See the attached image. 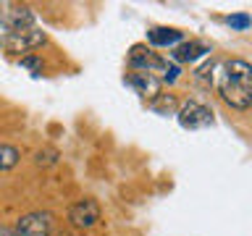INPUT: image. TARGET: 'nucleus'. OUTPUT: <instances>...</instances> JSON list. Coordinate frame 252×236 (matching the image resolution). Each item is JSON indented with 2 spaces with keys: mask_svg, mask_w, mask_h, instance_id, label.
Masks as SVG:
<instances>
[{
  "mask_svg": "<svg viewBox=\"0 0 252 236\" xmlns=\"http://www.w3.org/2000/svg\"><path fill=\"white\" fill-rule=\"evenodd\" d=\"M218 92L223 102L236 110H247L252 105V66L242 58H231L220 66Z\"/></svg>",
  "mask_w": 252,
  "mask_h": 236,
  "instance_id": "1",
  "label": "nucleus"
},
{
  "mask_svg": "<svg viewBox=\"0 0 252 236\" xmlns=\"http://www.w3.org/2000/svg\"><path fill=\"white\" fill-rule=\"evenodd\" d=\"M50 228H53V215L47 210H37L16 220L13 236H50Z\"/></svg>",
  "mask_w": 252,
  "mask_h": 236,
  "instance_id": "2",
  "label": "nucleus"
},
{
  "mask_svg": "<svg viewBox=\"0 0 252 236\" xmlns=\"http://www.w3.org/2000/svg\"><path fill=\"white\" fill-rule=\"evenodd\" d=\"M179 123L184 126V129H205V126L213 123V113H210V108L202 105V102L189 100L179 110Z\"/></svg>",
  "mask_w": 252,
  "mask_h": 236,
  "instance_id": "3",
  "label": "nucleus"
},
{
  "mask_svg": "<svg viewBox=\"0 0 252 236\" xmlns=\"http://www.w3.org/2000/svg\"><path fill=\"white\" fill-rule=\"evenodd\" d=\"M68 220L76 228H92L100 220V205L94 200H79L68 207Z\"/></svg>",
  "mask_w": 252,
  "mask_h": 236,
  "instance_id": "4",
  "label": "nucleus"
},
{
  "mask_svg": "<svg viewBox=\"0 0 252 236\" xmlns=\"http://www.w3.org/2000/svg\"><path fill=\"white\" fill-rule=\"evenodd\" d=\"M45 31L39 29H27V31H11L5 37V50L8 53H27L32 47H39L45 42Z\"/></svg>",
  "mask_w": 252,
  "mask_h": 236,
  "instance_id": "5",
  "label": "nucleus"
},
{
  "mask_svg": "<svg viewBox=\"0 0 252 236\" xmlns=\"http://www.w3.org/2000/svg\"><path fill=\"white\" fill-rule=\"evenodd\" d=\"M129 66L137 68V71H147V74H153V71H163L165 68V60L160 58V55H155L150 47L145 45H134L131 53H129Z\"/></svg>",
  "mask_w": 252,
  "mask_h": 236,
  "instance_id": "6",
  "label": "nucleus"
},
{
  "mask_svg": "<svg viewBox=\"0 0 252 236\" xmlns=\"http://www.w3.org/2000/svg\"><path fill=\"white\" fill-rule=\"evenodd\" d=\"M210 47L205 42H194V39H189V42H179L176 47L171 50V58L176 63H194L200 60L202 55H208Z\"/></svg>",
  "mask_w": 252,
  "mask_h": 236,
  "instance_id": "7",
  "label": "nucleus"
},
{
  "mask_svg": "<svg viewBox=\"0 0 252 236\" xmlns=\"http://www.w3.org/2000/svg\"><path fill=\"white\" fill-rule=\"evenodd\" d=\"M184 39V31L173 27H153L147 31V42L155 47H176Z\"/></svg>",
  "mask_w": 252,
  "mask_h": 236,
  "instance_id": "8",
  "label": "nucleus"
},
{
  "mask_svg": "<svg viewBox=\"0 0 252 236\" xmlns=\"http://www.w3.org/2000/svg\"><path fill=\"white\" fill-rule=\"evenodd\" d=\"M129 84L139 94H145V97H150V100H155L158 92H160V79H155L153 74H147V71H137V74H131Z\"/></svg>",
  "mask_w": 252,
  "mask_h": 236,
  "instance_id": "9",
  "label": "nucleus"
},
{
  "mask_svg": "<svg viewBox=\"0 0 252 236\" xmlns=\"http://www.w3.org/2000/svg\"><path fill=\"white\" fill-rule=\"evenodd\" d=\"M11 29H13V31L34 29V13H32L29 8H19V11H13V16H11Z\"/></svg>",
  "mask_w": 252,
  "mask_h": 236,
  "instance_id": "10",
  "label": "nucleus"
},
{
  "mask_svg": "<svg viewBox=\"0 0 252 236\" xmlns=\"http://www.w3.org/2000/svg\"><path fill=\"white\" fill-rule=\"evenodd\" d=\"M21 152L13 145H0V171H11L16 163H19Z\"/></svg>",
  "mask_w": 252,
  "mask_h": 236,
  "instance_id": "11",
  "label": "nucleus"
},
{
  "mask_svg": "<svg viewBox=\"0 0 252 236\" xmlns=\"http://www.w3.org/2000/svg\"><path fill=\"white\" fill-rule=\"evenodd\" d=\"M173 108H176V100H173L171 94H163V97L158 94V97L153 100V110H155V113H171Z\"/></svg>",
  "mask_w": 252,
  "mask_h": 236,
  "instance_id": "12",
  "label": "nucleus"
},
{
  "mask_svg": "<svg viewBox=\"0 0 252 236\" xmlns=\"http://www.w3.org/2000/svg\"><path fill=\"white\" fill-rule=\"evenodd\" d=\"M226 24L231 29H236V31H244V29H250L252 19H250V13H234V16H228V19H226Z\"/></svg>",
  "mask_w": 252,
  "mask_h": 236,
  "instance_id": "13",
  "label": "nucleus"
},
{
  "mask_svg": "<svg viewBox=\"0 0 252 236\" xmlns=\"http://www.w3.org/2000/svg\"><path fill=\"white\" fill-rule=\"evenodd\" d=\"M55 160H58V149H53V147L39 149L37 152V165H53Z\"/></svg>",
  "mask_w": 252,
  "mask_h": 236,
  "instance_id": "14",
  "label": "nucleus"
},
{
  "mask_svg": "<svg viewBox=\"0 0 252 236\" xmlns=\"http://www.w3.org/2000/svg\"><path fill=\"white\" fill-rule=\"evenodd\" d=\"M176 79H179V66H176V63H171V66H168V63H165L160 84H173V82H176Z\"/></svg>",
  "mask_w": 252,
  "mask_h": 236,
  "instance_id": "15",
  "label": "nucleus"
},
{
  "mask_svg": "<svg viewBox=\"0 0 252 236\" xmlns=\"http://www.w3.org/2000/svg\"><path fill=\"white\" fill-rule=\"evenodd\" d=\"M21 66L32 68V71H42V60H39L37 55H27V58H21Z\"/></svg>",
  "mask_w": 252,
  "mask_h": 236,
  "instance_id": "16",
  "label": "nucleus"
},
{
  "mask_svg": "<svg viewBox=\"0 0 252 236\" xmlns=\"http://www.w3.org/2000/svg\"><path fill=\"white\" fill-rule=\"evenodd\" d=\"M0 236H13L11 228H0Z\"/></svg>",
  "mask_w": 252,
  "mask_h": 236,
  "instance_id": "17",
  "label": "nucleus"
},
{
  "mask_svg": "<svg viewBox=\"0 0 252 236\" xmlns=\"http://www.w3.org/2000/svg\"><path fill=\"white\" fill-rule=\"evenodd\" d=\"M58 236H66V234H58Z\"/></svg>",
  "mask_w": 252,
  "mask_h": 236,
  "instance_id": "18",
  "label": "nucleus"
}]
</instances>
